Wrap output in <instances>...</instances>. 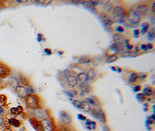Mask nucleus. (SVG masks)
<instances>
[{
  "instance_id": "nucleus-39",
  "label": "nucleus",
  "mask_w": 155,
  "mask_h": 131,
  "mask_svg": "<svg viewBox=\"0 0 155 131\" xmlns=\"http://www.w3.org/2000/svg\"><path fill=\"white\" fill-rule=\"evenodd\" d=\"M96 126H97V124H96L95 122L91 121V129L92 130L94 131L96 129Z\"/></svg>"
},
{
  "instance_id": "nucleus-53",
  "label": "nucleus",
  "mask_w": 155,
  "mask_h": 131,
  "mask_svg": "<svg viewBox=\"0 0 155 131\" xmlns=\"http://www.w3.org/2000/svg\"><path fill=\"white\" fill-rule=\"evenodd\" d=\"M155 3H153V4L152 5V10L153 12V14H155Z\"/></svg>"
},
{
  "instance_id": "nucleus-28",
  "label": "nucleus",
  "mask_w": 155,
  "mask_h": 131,
  "mask_svg": "<svg viewBox=\"0 0 155 131\" xmlns=\"http://www.w3.org/2000/svg\"><path fill=\"white\" fill-rule=\"evenodd\" d=\"M91 62V58L87 56H82L80 57L78 60V62L80 64H88Z\"/></svg>"
},
{
  "instance_id": "nucleus-25",
  "label": "nucleus",
  "mask_w": 155,
  "mask_h": 131,
  "mask_svg": "<svg viewBox=\"0 0 155 131\" xmlns=\"http://www.w3.org/2000/svg\"><path fill=\"white\" fill-rule=\"evenodd\" d=\"M22 111H23V108H22V107L21 106H18L17 107H14V108H12L10 109L11 113L15 115L20 114L21 112H22Z\"/></svg>"
},
{
  "instance_id": "nucleus-55",
  "label": "nucleus",
  "mask_w": 155,
  "mask_h": 131,
  "mask_svg": "<svg viewBox=\"0 0 155 131\" xmlns=\"http://www.w3.org/2000/svg\"><path fill=\"white\" fill-rule=\"evenodd\" d=\"M150 119L152 120L153 121H155V115H152L150 116Z\"/></svg>"
},
{
  "instance_id": "nucleus-30",
  "label": "nucleus",
  "mask_w": 155,
  "mask_h": 131,
  "mask_svg": "<svg viewBox=\"0 0 155 131\" xmlns=\"http://www.w3.org/2000/svg\"><path fill=\"white\" fill-rule=\"evenodd\" d=\"M65 93H66V94L68 96L70 97H72V98L76 96H77V94H78L77 91L75 90H67V91H65Z\"/></svg>"
},
{
  "instance_id": "nucleus-29",
  "label": "nucleus",
  "mask_w": 155,
  "mask_h": 131,
  "mask_svg": "<svg viewBox=\"0 0 155 131\" xmlns=\"http://www.w3.org/2000/svg\"><path fill=\"white\" fill-rule=\"evenodd\" d=\"M136 98L139 102L140 103H144L146 100V97L143 93H138L136 95Z\"/></svg>"
},
{
  "instance_id": "nucleus-59",
  "label": "nucleus",
  "mask_w": 155,
  "mask_h": 131,
  "mask_svg": "<svg viewBox=\"0 0 155 131\" xmlns=\"http://www.w3.org/2000/svg\"><path fill=\"white\" fill-rule=\"evenodd\" d=\"M10 131V130H9V129H5V131Z\"/></svg>"
},
{
  "instance_id": "nucleus-43",
  "label": "nucleus",
  "mask_w": 155,
  "mask_h": 131,
  "mask_svg": "<svg viewBox=\"0 0 155 131\" xmlns=\"http://www.w3.org/2000/svg\"><path fill=\"white\" fill-rule=\"evenodd\" d=\"M4 125H5L4 121V120H2L1 118H0V129L4 128Z\"/></svg>"
},
{
  "instance_id": "nucleus-57",
  "label": "nucleus",
  "mask_w": 155,
  "mask_h": 131,
  "mask_svg": "<svg viewBox=\"0 0 155 131\" xmlns=\"http://www.w3.org/2000/svg\"><path fill=\"white\" fill-rule=\"evenodd\" d=\"M3 112H4L3 108H2L1 107H0V114H2Z\"/></svg>"
},
{
  "instance_id": "nucleus-18",
  "label": "nucleus",
  "mask_w": 155,
  "mask_h": 131,
  "mask_svg": "<svg viewBox=\"0 0 155 131\" xmlns=\"http://www.w3.org/2000/svg\"><path fill=\"white\" fill-rule=\"evenodd\" d=\"M77 79L78 81H80L81 83H87V82L89 80L88 75L87 73L81 72L77 75Z\"/></svg>"
},
{
  "instance_id": "nucleus-20",
  "label": "nucleus",
  "mask_w": 155,
  "mask_h": 131,
  "mask_svg": "<svg viewBox=\"0 0 155 131\" xmlns=\"http://www.w3.org/2000/svg\"><path fill=\"white\" fill-rule=\"evenodd\" d=\"M81 4L83 5L84 7L88 9V10H92V11L95 12H97V9L95 8V7L93 6V5L90 3V1H83L81 2Z\"/></svg>"
},
{
  "instance_id": "nucleus-35",
  "label": "nucleus",
  "mask_w": 155,
  "mask_h": 131,
  "mask_svg": "<svg viewBox=\"0 0 155 131\" xmlns=\"http://www.w3.org/2000/svg\"><path fill=\"white\" fill-rule=\"evenodd\" d=\"M115 30H116V31L117 32V33H121L124 32V29L121 26H118L117 27H116Z\"/></svg>"
},
{
  "instance_id": "nucleus-50",
  "label": "nucleus",
  "mask_w": 155,
  "mask_h": 131,
  "mask_svg": "<svg viewBox=\"0 0 155 131\" xmlns=\"http://www.w3.org/2000/svg\"><path fill=\"white\" fill-rule=\"evenodd\" d=\"M98 2H99V3L103 4H106L109 3L110 1H98Z\"/></svg>"
},
{
  "instance_id": "nucleus-1",
  "label": "nucleus",
  "mask_w": 155,
  "mask_h": 131,
  "mask_svg": "<svg viewBox=\"0 0 155 131\" xmlns=\"http://www.w3.org/2000/svg\"><path fill=\"white\" fill-rule=\"evenodd\" d=\"M125 19L128 22V25L138 24L140 21V18L133 9L127 10Z\"/></svg>"
},
{
  "instance_id": "nucleus-9",
  "label": "nucleus",
  "mask_w": 155,
  "mask_h": 131,
  "mask_svg": "<svg viewBox=\"0 0 155 131\" xmlns=\"http://www.w3.org/2000/svg\"><path fill=\"white\" fill-rule=\"evenodd\" d=\"M78 88L81 92L84 93H90L92 90V87L87 83H81L78 85Z\"/></svg>"
},
{
  "instance_id": "nucleus-10",
  "label": "nucleus",
  "mask_w": 155,
  "mask_h": 131,
  "mask_svg": "<svg viewBox=\"0 0 155 131\" xmlns=\"http://www.w3.org/2000/svg\"><path fill=\"white\" fill-rule=\"evenodd\" d=\"M41 124L44 131H53V125L51 121L48 119H44L42 121Z\"/></svg>"
},
{
  "instance_id": "nucleus-44",
  "label": "nucleus",
  "mask_w": 155,
  "mask_h": 131,
  "mask_svg": "<svg viewBox=\"0 0 155 131\" xmlns=\"http://www.w3.org/2000/svg\"><path fill=\"white\" fill-rule=\"evenodd\" d=\"M90 3L93 5V6H94V7H95V6H97V5L99 4V2H98V1H90Z\"/></svg>"
},
{
  "instance_id": "nucleus-36",
  "label": "nucleus",
  "mask_w": 155,
  "mask_h": 131,
  "mask_svg": "<svg viewBox=\"0 0 155 131\" xmlns=\"http://www.w3.org/2000/svg\"><path fill=\"white\" fill-rule=\"evenodd\" d=\"M38 2H39V4H41L42 5H49V4H51V2H52V1L51 0H49V1H47V0H45V1H37Z\"/></svg>"
},
{
  "instance_id": "nucleus-8",
  "label": "nucleus",
  "mask_w": 155,
  "mask_h": 131,
  "mask_svg": "<svg viewBox=\"0 0 155 131\" xmlns=\"http://www.w3.org/2000/svg\"><path fill=\"white\" fill-rule=\"evenodd\" d=\"M127 12V10L124 6H116L113 10V13L115 16L125 17Z\"/></svg>"
},
{
  "instance_id": "nucleus-48",
  "label": "nucleus",
  "mask_w": 155,
  "mask_h": 131,
  "mask_svg": "<svg viewBox=\"0 0 155 131\" xmlns=\"http://www.w3.org/2000/svg\"><path fill=\"white\" fill-rule=\"evenodd\" d=\"M103 131H111L109 127L107 125H104V126L103 128Z\"/></svg>"
},
{
  "instance_id": "nucleus-49",
  "label": "nucleus",
  "mask_w": 155,
  "mask_h": 131,
  "mask_svg": "<svg viewBox=\"0 0 155 131\" xmlns=\"http://www.w3.org/2000/svg\"><path fill=\"white\" fill-rule=\"evenodd\" d=\"M43 37V36L42 35H41V34H38L37 35V40L39 41H41V40H42Z\"/></svg>"
},
{
  "instance_id": "nucleus-5",
  "label": "nucleus",
  "mask_w": 155,
  "mask_h": 131,
  "mask_svg": "<svg viewBox=\"0 0 155 131\" xmlns=\"http://www.w3.org/2000/svg\"><path fill=\"white\" fill-rule=\"evenodd\" d=\"M26 102L28 107L31 108L36 109L39 107V103L37 101V100L33 95L28 96L26 99Z\"/></svg>"
},
{
  "instance_id": "nucleus-2",
  "label": "nucleus",
  "mask_w": 155,
  "mask_h": 131,
  "mask_svg": "<svg viewBox=\"0 0 155 131\" xmlns=\"http://www.w3.org/2000/svg\"><path fill=\"white\" fill-rule=\"evenodd\" d=\"M124 46L123 44H117V43H113L110 45L108 50L107 51V54L108 56L116 55L117 54L123 52L124 49Z\"/></svg>"
},
{
  "instance_id": "nucleus-56",
  "label": "nucleus",
  "mask_w": 155,
  "mask_h": 131,
  "mask_svg": "<svg viewBox=\"0 0 155 131\" xmlns=\"http://www.w3.org/2000/svg\"><path fill=\"white\" fill-rule=\"evenodd\" d=\"M129 41L130 40H128V39H126V40H124V43H125V44H126L127 45V44H128V43H129Z\"/></svg>"
},
{
  "instance_id": "nucleus-16",
  "label": "nucleus",
  "mask_w": 155,
  "mask_h": 131,
  "mask_svg": "<svg viewBox=\"0 0 155 131\" xmlns=\"http://www.w3.org/2000/svg\"><path fill=\"white\" fill-rule=\"evenodd\" d=\"M140 54L138 52H135L134 51H124L120 53V57H135L140 55Z\"/></svg>"
},
{
  "instance_id": "nucleus-3",
  "label": "nucleus",
  "mask_w": 155,
  "mask_h": 131,
  "mask_svg": "<svg viewBox=\"0 0 155 131\" xmlns=\"http://www.w3.org/2000/svg\"><path fill=\"white\" fill-rule=\"evenodd\" d=\"M73 104L76 107V108H79L80 110H82L87 112H89L91 110V105L89 104L86 101H80V100H76L73 101Z\"/></svg>"
},
{
  "instance_id": "nucleus-12",
  "label": "nucleus",
  "mask_w": 155,
  "mask_h": 131,
  "mask_svg": "<svg viewBox=\"0 0 155 131\" xmlns=\"http://www.w3.org/2000/svg\"><path fill=\"white\" fill-rule=\"evenodd\" d=\"M85 101L89 103L90 105H93L95 107H99L100 106V103H99V99L94 96H92L88 97H86L85 99Z\"/></svg>"
},
{
  "instance_id": "nucleus-26",
  "label": "nucleus",
  "mask_w": 155,
  "mask_h": 131,
  "mask_svg": "<svg viewBox=\"0 0 155 131\" xmlns=\"http://www.w3.org/2000/svg\"><path fill=\"white\" fill-rule=\"evenodd\" d=\"M112 19L114 22H116V23H124L126 22L125 17L119 16H115Z\"/></svg>"
},
{
  "instance_id": "nucleus-45",
  "label": "nucleus",
  "mask_w": 155,
  "mask_h": 131,
  "mask_svg": "<svg viewBox=\"0 0 155 131\" xmlns=\"http://www.w3.org/2000/svg\"><path fill=\"white\" fill-rule=\"evenodd\" d=\"M140 49L144 51H146L147 49L146 47V44H142L140 45Z\"/></svg>"
},
{
  "instance_id": "nucleus-58",
  "label": "nucleus",
  "mask_w": 155,
  "mask_h": 131,
  "mask_svg": "<svg viewBox=\"0 0 155 131\" xmlns=\"http://www.w3.org/2000/svg\"><path fill=\"white\" fill-rule=\"evenodd\" d=\"M58 54L60 55H62L64 53L63 51H58Z\"/></svg>"
},
{
  "instance_id": "nucleus-31",
  "label": "nucleus",
  "mask_w": 155,
  "mask_h": 131,
  "mask_svg": "<svg viewBox=\"0 0 155 131\" xmlns=\"http://www.w3.org/2000/svg\"><path fill=\"white\" fill-rule=\"evenodd\" d=\"M9 123L11 125H14L15 127H18L20 125V122L19 120H16L15 118H11L9 120Z\"/></svg>"
},
{
  "instance_id": "nucleus-51",
  "label": "nucleus",
  "mask_w": 155,
  "mask_h": 131,
  "mask_svg": "<svg viewBox=\"0 0 155 131\" xmlns=\"http://www.w3.org/2000/svg\"><path fill=\"white\" fill-rule=\"evenodd\" d=\"M146 122L148 123V124H149V125H152V124H153V123H154V121H153L151 120V119H150V120H147Z\"/></svg>"
},
{
  "instance_id": "nucleus-33",
  "label": "nucleus",
  "mask_w": 155,
  "mask_h": 131,
  "mask_svg": "<svg viewBox=\"0 0 155 131\" xmlns=\"http://www.w3.org/2000/svg\"><path fill=\"white\" fill-rule=\"evenodd\" d=\"M137 74H138V79L141 81H145L146 79L147 78V77H148V74L146 73L141 72V73H137Z\"/></svg>"
},
{
  "instance_id": "nucleus-22",
  "label": "nucleus",
  "mask_w": 155,
  "mask_h": 131,
  "mask_svg": "<svg viewBox=\"0 0 155 131\" xmlns=\"http://www.w3.org/2000/svg\"><path fill=\"white\" fill-rule=\"evenodd\" d=\"M140 27H141L142 29L140 30V33H141L142 35H144V34H145L148 30V29L150 27V25L148 22H144V23H142Z\"/></svg>"
},
{
  "instance_id": "nucleus-34",
  "label": "nucleus",
  "mask_w": 155,
  "mask_h": 131,
  "mask_svg": "<svg viewBox=\"0 0 155 131\" xmlns=\"http://www.w3.org/2000/svg\"><path fill=\"white\" fill-rule=\"evenodd\" d=\"M26 91H27V93H28L29 94L31 95V94L34 93L35 91V89L34 87V86L30 85V86H27V89H26Z\"/></svg>"
},
{
  "instance_id": "nucleus-15",
  "label": "nucleus",
  "mask_w": 155,
  "mask_h": 131,
  "mask_svg": "<svg viewBox=\"0 0 155 131\" xmlns=\"http://www.w3.org/2000/svg\"><path fill=\"white\" fill-rule=\"evenodd\" d=\"M16 91L19 97L21 98H24L27 96V91L25 87L23 86H18L16 88Z\"/></svg>"
},
{
  "instance_id": "nucleus-6",
  "label": "nucleus",
  "mask_w": 155,
  "mask_h": 131,
  "mask_svg": "<svg viewBox=\"0 0 155 131\" xmlns=\"http://www.w3.org/2000/svg\"><path fill=\"white\" fill-rule=\"evenodd\" d=\"M135 11L138 15L139 16H144L146 15L147 12L149 10V6L146 5H140L135 8Z\"/></svg>"
},
{
  "instance_id": "nucleus-46",
  "label": "nucleus",
  "mask_w": 155,
  "mask_h": 131,
  "mask_svg": "<svg viewBox=\"0 0 155 131\" xmlns=\"http://www.w3.org/2000/svg\"><path fill=\"white\" fill-rule=\"evenodd\" d=\"M140 29H135L133 31V34L134 36H138L139 34H140Z\"/></svg>"
},
{
  "instance_id": "nucleus-11",
  "label": "nucleus",
  "mask_w": 155,
  "mask_h": 131,
  "mask_svg": "<svg viewBox=\"0 0 155 131\" xmlns=\"http://www.w3.org/2000/svg\"><path fill=\"white\" fill-rule=\"evenodd\" d=\"M66 82L68 85L70 87H75L78 85V81L76 77L73 75H69L66 77Z\"/></svg>"
},
{
  "instance_id": "nucleus-54",
  "label": "nucleus",
  "mask_w": 155,
  "mask_h": 131,
  "mask_svg": "<svg viewBox=\"0 0 155 131\" xmlns=\"http://www.w3.org/2000/svg\"><path fill=\"white\" fill-rule=\"evenodd\" d=\"M134 50H135L134 52H138L139 51H140V48H138V46H135L134 47Z\"/></svg>"
},
{
  "instance_id": "nucleus-17",
  "label": "nucleus",
  "mask_w": 155,
  "mask_h": 131,
  "mask_svg": "<svg viewBox=\"0 0 155 131\" xmlns=\"http://www.w3.org/2000/svg\"><path fill=\"white\" fill-rule=\"evenodd\" d=\"M31 122L37 131H44V129H43V125H42L41 122L39 121L36 120V119H32L31 121Z\"/></svg>"
},
{
  "instance_id": "nucleus-21",
  "label": "nucleus",
  "mask_w": 155,
  "mask_h": 131,
  "mask_svg": "<svg viewBox=\"0 0 155 131\" xmlns=\"http://www.w3.org/2000/svg\"><path fill=\"white\" fill-rule=\"evenodd\" d=\"M137 79H138L137 73L133 72L131 73L129 75V76H128V82L130 83H134L136 82Z\"/></svg>"
},
{
  "instance_id": "nucleus-52",
  "label": "nucleus",
  "mask_w": 155,
  "mask_h": 131,
  "mask_svg": "<svg viewBox=\"0 0 155 131\" xmlns=\"http://www.w3.org/2000/svg\"><path fill=\"white\" fill-rule=\"evenodd\" d=\"M81 2H82V1H72V3L75 4H79L81 3Z\"/></svg>"
},
{
  "instance_id": "nucleus-40",
  "label": "nucleus",
  "mask_w": 155,
  "mask_h": 131,
  "mask_svg": "<svg viewBox=\"0 0 155 131\" xmlns=\"http://www.w3.org/2000/svg\"><path fill=\"white\" fill-rule=\"evenodd\" d=\"M77 117H78V118L81 121H85L87 120L86 116L82 114H78L77 115Z\"/></svg>"
},
{
  "instance_id": "nucleus-19",
  "label": "nucleus",
  "mask_w": 155,
  "mask_h": 131,
  "mask_svg": "<svg viewBox=\"0 0 155 131\" xmlns=\"http://www.w3.org/2000/svg\"><path fill=\"white\" fill-rule=\"evenodd\" d=\"M8 83L12 88H16L18 87V81L15 77H10L8 80Z\"/></svg>"
},
{
  "instance_id": "nucleus-24",
  "label": "nucleus",
  "mask_w": 155,
  "mask_h": 131,
  "mask_svg": "<svg viewBox=\"0 0 155 131\" xmlns=\"http://www.w3.org/2000/svg\"><path fill=\"white\" fill-rule=\"evenodd\" d=\"M99 120L102 123H106V115H105V112H103V111L101 109V108H99Z\"/></svg>"
},
{
  "instance_id": "nucleus-27",
  "label": "nucleus",
  "mask_w": 155,
  "mask_h": 131,
  "mask_svg": "<svg viewBox=\"0 0 155 131\" xmlns=\"http://www.w3.org/2000/svg\"><path fill=\"white\" fill-rule=\"evenodd\" d=\"M148 39L149 40H152L154 39L155 37V30L154 27H150V29H149V30L148 31Z\"/></svg>"
},
{
  "instance_id": "nucleus-42",
  "label": "nucleus",
  "mask_w": 155,
  "mask_h": 131,
  "mask_svg": "<svg viewBox=\"0 0 155 131\" xmlns=\"http://www.w3.org/2000/svg\"><path fill=\"white\" fill-rule=\"evenodd\" d=\"M146 47L147 50H152L154 47V46H153V44H152V43H149V44H147L146 45Z\"/></svg>"
},
{
  "instance_id": "nucleus-37",
  "label": "nucleus",
  "mask_w": 155,
  "mask_h": 131,
  "mask_svg": "<svg viewBox=\"0 0 155 131\" xmlns=\"http://www.w3.org/2000/svg\"><path fill=\"white\" fill-rule=\"evenodd\" d=\"M91 121L90 120H85V125L87 129H88L89 130H91Z\"/></svg>"
},
{
  "instance_id": "nucleus-41",
  "label": "nucleus",
  "mask_w": 155,
  "mask_h": 131,
  "mask_svg": "<svg viewBox=\"0 0 155 131\" xmlns=\"http://www.w3.org/2000/svg\"><path fill=\"white\" fill-rule=\"evenodd\" d=\"M44 52H45L46 54L48 55L52 54V51H51V49H49V48H45V49H44Z\"/></svg>"
},
{
  "instance_id": "nucleus-32",
  "label": "nucleus",
  "mask_w": 155,
  "mask_h": 131,
  "mask_svg": "<svg viewBox=\"0 0 155 131\" xmlns=\"http://www.w3.org/2000/svg\"><path fill=\"white\" fill-rule=\"evenodd\" d=\"M119 59L117 55H111L108 56V57L106 58V62L107 63H111L115 61H117Z\"/></svg>"
},
{
  "instance_id": "nucleus-38",
  "label": "nucleus",
  "mask_w": 155,
  "mask_h": 131,
  "mask_svg": "<svg viewBox=\"0 0 155 131\" xmlns=\"http://www.w3.org/2000/svg\"><path fill=\"white\" fill-rule=\"evenodd\" d=\"M142 89V86L140 85H136V86H134V92H138V91H140Z\"/></svg>"
},
{
  "instance_id": "nucleus-14",
  "label": "nucleus",
  "mask_w": 155,
  "mask_h": 131,
  "mask_svg": "<svg viewBox=\"0 0 155 131\" xmlns=\"http://www.w3.org/2000/svg\"><path fill=\"white\" fill-rule=\"evenodd\" d=\"M10 73V69L6 65L0 64V77H6Z\"/></svg>"
},
{
  "instance_id": "nucleus-13",
  "label": "nucleus",
  "mask_w": 155,
  "mask_h": 131,
  "mask_svg": "<svg viewBox=\"0 0 155 131\" xmlns=\"http://www.w3.org/2000/svg\"><path fill=\"white\" fill-rule=\"evenodd\" d=\"M125 40L126 37L123 34L115 33L113 36V40L115 43H117V44H123Z\"/></svg>"
},
{
  "instance_id": "nucleus-7",
  "label": "nucleus",
  "mask_w": 155,
  "mask_h": 131,
  "mask_svg": "<svg viewBox=\"0 0 155 131\" xmlns=\"http://www.w3.org/2000/svg\"><path fill=\"white\" fill-rule=\"evenodd\" d=\"M60 118L62 122L65 125H69L72 122V116L66 111H62L60 112Z\"/></svg>"
},
{
  "instance_id": "nucleus-23",
  "label": "nucleus",
  "mask_w": 155,
  "mask_h": 131,
  "mask_svg": "<svg viewBox=\"0 0 155 131\" xmlns=\"http://www.w3.org/2000/svg\"><path fill=\"white\" fill-rule=\"evenodd\" d=\"M143 94L146 97H150L153 94V89L151 87H146L143 90Z\"/></svg>"
},
{
  "instance_id": "nucleus-4",
  "label": "nucleus",
  "mask_w": 155,
  "mask_h": 131,
  "mask_svg": "<svg viewBox=\"0 0 155 131\" xmlns=\"http://www.w3.org/2000/svg\"><path fill=\"white\" fill-rule=\"evenodd\" d=\"M98 16L100 18L101 20L103 22L105 26H107V27H110L113 25L114 22L112 18H110V16L109 15H107L106 13L104 12H101L99 13L98 14Z\"/></svg>"
},
{
  "instance_id": "nucleus-47",
  "label": "nucleus",
  "mask_w": 155,
  "mask_h": 131,
  "mask_svg": "<svg viewBox=\"0 0 155 131\" xmlns=\"http://www.w3.org/2000/svg\"><path fill=\"white\" fill-rule=\"evenodd\" d=\"M133 48H134V45H132V44H127V46H126V48H127V49L129 51H131Z\"/></svg>"
}]
</instances>
